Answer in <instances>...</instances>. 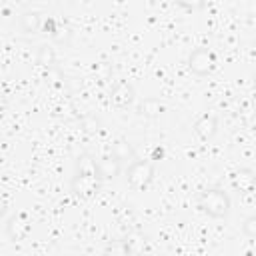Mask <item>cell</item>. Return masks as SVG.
<instances>
[{"instance_id": "cell-1", "label": "cell", "mask_w": 256, "mask_h": 256, "mask_svg": "<svg viewBox=\"0 0 256 256\" xmlns=\"http://www.w3.org/2000/svg\"><path fill=\"white\" fill-rule=\"evenodd\" d=\"M104 176L100 172V164L90 156L82 154L76 162V174L72 178V192L78 198H90L100 192Z\"/></svg>"}, {"instance_id": "cell-2", "label": "cell", "mask_w": 256, "mask_h": 256, "mask_svg": "<svg viewBox=\"0 0 256 256\" xmlns=\"http://www.w3.org/2000/svg\"><path fill=\"white\" fill-rule=\"evenodd\" d=\"M196 202H198V208L204 214H208L212 218H218V220L228 218L230 208H232L230 196L224 190H220V188H206V190H202L198 194Z\"/></svg>"}, {"instance_id": "cell-3", "label": "cell", "mask_w": 256, "mask_h": 256, "mask_svg": "<svg viewBox=\"0 0 256 256\" xmlns=\"http://www.w3.org/2000/svg\"><path fill=\"white\" fill-rule=\"evenodd\" d=\"M154 174H156V168H154L152 160H134L128 166L126 182H128V186L132 190H144V188H148L152 184Z\"/></svg>"}, {"instance_id": "cell-4", "label": "cell", "mask_w": 256, "mask_h": 256, "mask_svg": "<svg viewBox=\"0 0 256 256\" xmlns=\"http://www.w3.org/2000/svg\"><path fill=\"white\" fill-rule=\"evenodd\" d=\"M188 68L198 74V76H206L210 74L214 68H216V52L212 48H206V46H200L196 48L190 58H188Z\"/></svg>"}, {"instance_id": "cell-5", "label": "cell", "mask_w": 256, "mask_h": 256, "mask_svg": "<svg viewBox=\"0 0 256 256\" xmlns=\"http://www.w3.org/2000/svg\"><path fill=\"white\" fill-rule=\"evenodd\" d=\"M134 100H136L134 88H132L128 82L118 80V82L114 84V88H112V104H114L116 108H120V110H128V108L134 104Z\"/></svg>"}, {"instance_id": "cell-6", "label": "cell", "mask_w": 256, "mask_h": 256, "mask_svg": "<svg viewBox=\"0 0 256 256\" xmlns=\"http://www.w3.org/2000/svg\"><path fill=\"white\" fill-rule=\"evenodd\" d=\"M30 230V220L26 214H12L8 220H6V234L12 242H18L22 240Z\"/></svg>"}, {"instance_id": "cell-7", "label": "cell", "mask_w": 256, "mask_h": 256, "mask_svg": "<svg viewBox=\"0 0 256 256\" xmlns=\"http://www.w3.org/2000/svg\"><path fill=\"white\" fill-rule=\"evenodd\" d=\"M192 130H194V134L200 138V140H210V138H214V134L218 132V118H216V114H202L196 122H194V126H192Z\"/></svg>"}, {"instance_id": "cell-8", "label": "cell", "mask_w": 256, "mask_h": 256, "mask_svg": "<svg viewBox=\"0 0 256 256\" xmlns=\"http://www.w3.org/2000/svg\"><path fill=\"white\" fill-rule=\"evenodd\" d=\"M232 186L234 190L242 194H250L256 188V170L252 168H240L232 174Z\"/></svg>"}, {"instance_id": "cell-9", "label": "cell", "mask_w": 256, "mask_h": 256, "mask_svg": "<svg viewBox=\"0 0 256 256\" xmlns=\"http://www.w3.org/2000/svg\"><path fill=\"white\" fill-rule=\"evenodd\" d=\"M98 164H100V172H102L104 180H110V178L118 176V172H120V164H122V162L112 154L110 158H104V160H100Z\"/></svg>"}, {"instance_id": "cell-10", "label": "cell", "mask_w": 256, "mask_h": 256, "mask_svg": "<svg viewBox=\"0 0 256 256\" xmlns=\"http://www.w3.org/2000/svg\"><path fill=\"white\" fill-rule=\"evenodd\" d=\"M104 256H134L126 240H112L106 244Z\"/></svg>"}, {"instance_id": "cell-11", "label": "cell", "mask_w": 256, "mask_h": 256, "mask_svg": "<svg viewBox=\"0 0 256 256\" xmlns=\"http://www.w3.org/2000/svg\"><path fill=\"white\" fill-rule=\"evenodd\" d=\"M42 26V16L38 12H28L22 16V30L24 32H38Z\"/></svg>"}, {"instance_id": "cell-12", "label": "cell", "mask_w": 256, "mask_h": 256, "mask_svg": "<svg viewBox=\"0 0 256 256\" xmlns=\"http://www.w3.org/2000/svg\"><path fill=\"white\" fill-rule=\"evenodd\" d=\"M114 156L122 162V160L134 158V150H132V146H130V144H126V142H118V144L114 146Z\"/></svg>"}, {"instance_id": "cell-13", "label": "cell", "mask_w": 256, "mask_h": 256, "mask_svg": "<svg viewBox=\"0 0 256 256\" xmlns=\"http://www.w3.org/2000/svg\"><path fill=\"white\" fill-rule=\"evenodd\" d=\"M242 232L248 236V238H256V216H248L242 224Z\"/></svg>"}, {"instance_id": "cell-14", "label": "cell", "mask_w": 256, "mask_h": 256, "mask_svg": "<svg viewBox=\"0 0 256 256\" xmlns=\"http://www.w3.org/2000/svg\"><path fill=\"white\" fill-rule=\"evenodd\" d=\"M162 158H164V148H160V146H158V148H154V152H152V158H150V160H152V162H158V160H162Z\"/></svg>"}]
</instances>
